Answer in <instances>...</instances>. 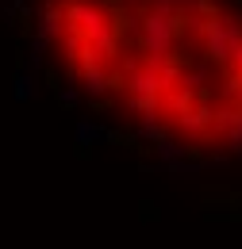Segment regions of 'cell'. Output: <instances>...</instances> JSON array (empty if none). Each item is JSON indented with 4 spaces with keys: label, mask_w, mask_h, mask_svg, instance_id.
Masks as SVG:
<instances>
[{
    "label": "cell",
    "mask_w": 242,
    "mask_h": 249,
    "mask_svg": "<svg viewBox=\"0 0 242 249\" xmlns=\"http://www.w3.org/2000/svg\"><path fill=\"white\" fill-rule=\"evenodd\" d=\"M192 31L204 38V54L212 65H227L231 50L242 42V27L231 19V16H208V19H192Z\"/></svg>",
    "instance_id": "obj_1"
},
{
    "label": "cell",
    "mask_w": 242,
    "mask_h": 249,
    "mask_svg": "<svg viewBox=\"0 0 242 249\" xmlns=\"http://www.w3.org/2000/svg\"><path fill=\"white\" fill-rule=\"evenodd\" d=\"M177 134H184L188 142H204L215 134V111H212V100H196V107H188L184 115L173 119Z\"/></svg>",
    "instance_id": "obj_2"
},
{
    "label": "cell",
    "mask_w": 242,
    "mask_h": 249,
    "mask_svg": "<svg viewBox=\"0 0 242 249\" xmlns=\"http://www.w3.org/2000/svg\"><path fill=\"white\" fill-rule=\"evenodd\" d=\"M223 100H242V69L227 65V77H223Z\"/></svg>",
    "instance_id": "obj_3"
},
{
    "label": "cell",
    "mask_w": 242,
    "mask_h": 249,
    "mask_svg": "<svg viewBox=\"0 0 242 249\" xmlns=\"http://www.w3.org/2000/svg\"><path fill=\"white\" fill-rule=\"evenodd\" d=\"M154 150H158V157H161V161H177V154H181V146H177L169 134H161V138L154 142Z\"/></svg>",
    "instance_id": "obj_4"
},
{
    "label": "cell",
    "mask_w": 242,
    "mask_h": 249,
    "mask_svg": "<svg viewBox=\"0 0 242 249\" xmlns=\"http://www.w3.org/2000/svg\"><path fill=\"white\" fill-rule=\"evenodd\" d=\"M192 16H196V19L219 16V4H215V0H192Z\"/></svg>",
    "instance_id": "obj_5"
},
{
    "label": "cell",
    "mask_w": 242,
    "mask_h": 249,
    "mask_svg": "<svg viewBox=\"0 0 242 249\" xmlns=\"http://www.w3.org/2000/svg\"><path fill=\"white\" fill-rule=\"evenodd\" d=\"M16 100H31V77L27 73L16 77Z\"/></svg>",
    "instance_id": "obj_6"
},
{
    "label": "cell",
    "mask_w": 242,
    "mask_h": 249,
    "mask_svg": "<svg viewBox=\"0 0 242 249\" xmlns=\"http://www.w3.org/2000/svg\"><path fill=\"white\" fill-rule=\"evenodd\" d=\"M77 100H81V89H69V92H58V104H61V107H77Z\"/></svg>",
    "instance_id": "obj_7"
},
{
    "label": "cell",
    "mask_w": 242,
    "mask_h": 249,
    "mask_svg": "<svg viewBox=\"0 0 242 249\" xmlns=\"http://www.w3.org/2000/svg\"><path fill=\"white\" fill-rule=\"evenodd\" d=\"M42 81H46V89H50V92H58V89H61V77L54 73V69H46V73H42Z\"/></svg>",
    "instance_id": "obj_8"
},
{
    "label": "cell",
    "mask_w": 242,
    "mask_h": 249,
    "mask_svg": "<svg viewBox=\"0 0 242 249\" xmlns=\"http://www.w3.org/2000/svg\"><path fill=\"white\" fill-rule=\"evenodd\" d=\"M227 65H235V69H242V42L231 50V58H227Z\"/></svg>",
    "instance_id": "obj_9"
},
{
    "label": "cell",
    "mask_w": 242,
    "mask_h": 249,
    "mask_svg": "<svg viewBox=\"0 0 242 249\" xmlns=\"http://www.w3.org/2000/svg\"><path fill=\"white\" fill-rule=\"evenodd\" d=\"M92 134H96L92 126H77V142H92Z\"/></svg>",
    "instance_id": "obj_10"
},
{
    "label": "cell",
    "mask_w": 242,
    "mask_h": 249,
    "mask_svg": "<svg viewBox=\"0 0 242 249\" xmlns=\"http://www.w3.org/2000/svg\"><path fill=\"white\" fill-rule=\"evenodd\" d=\"M239 157H242V150H239Z\"/></svg>",
    "instance_id": "obj_11"
}]
</instances>
